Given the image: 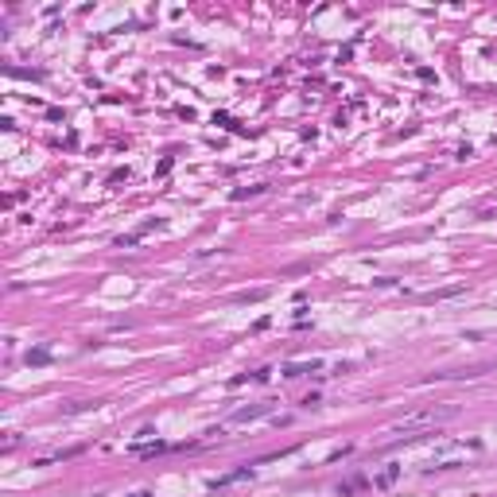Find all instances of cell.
<instances>
[{"instance_id": "obj_7", "label": "cell", "mask_w": 497, "mask_h": 497, "mask_svg": "<svg viewBox=\"0 0 497 497\" xmlns=\"http://www.w3.org/2000/svg\"><path fill=\"white\" fill-rule=\"evenodd\" d=\"M132 497H152V493H144V489H140V493H132Z\"/></svg>"}, {"instance_id": "obj_4", "label": "cell", "mask_w": 497, "mask_h": 497, "mask_svg": "<svg viewBox=\"0 0 497 497\" xmlns=\"http://www.w3.org/2000/svg\"><path fill=\"white\" fill-rule=\"evenodd\" d=\"M74 454H82V447H66V451H51V454H39V458H35V466H47V462H62V458H74Z\"/></svg>"}, {"instance_id": "obj_1", "label": "cell", "mask_w": 497, "mask_h": 497, "mask_svg": "<svg viewBox=\"0 0 497 497\" xmlns=\"http://www.w3.org/2000/svg\"><path fill=\"white\" fill-rule=\"evenodd\" d=\"M454 416H458V408H454V404H447V408H427V412H416V416H404L393 431H412V427L439 424V420H454Z\"/></svg>"}, {"instance_id": "obj_3", "label": "cell", "mask_w": 497, "mask_h": 497, "mask_svg": "<svg viewBox=\"0 0 497 497\" xmlns=\"http://www.w3.org/2000/svg\"><path fill=\"white\" fill-rule=\"evenodd\" d=\"M253 478V470L248 466H241V470H233V474H221V478H214L210 482V489H225V485H233V482H248Z\"/></svg>"}, {"instance_id": "obj_2", "label": "cell", "mask_w": 497, "mask_h": 497, "mask_svg": "<svg viewBox=\"0 0 497 497\" xmlns=\"http://www.w3.org/2000/svg\"><path fill=\"white\" fill-rule=\"evenodd\" d=\"M261 416H268V404H248V408H237L233 416H229V424H253V420H261Z\"/></svg>"}, {"instance_id": "obj_5", "label": "cell", "mask_w": 497, "mask_h": 497, "mask_svg": "<svg viewBox=\"0 0 497 497\" xmlns=\"http://www.w3.org/2000/svg\"><path fill=\"white\" fill-rule=\"evenodd\" d=\"M396 478H400V466H385L373 478V489H389V485H396Z\"/></svg>"}, {"instance_id": "obj_6", "label": "cell", "mask_w": 497, "mask_h": 497, "mask_svg": "<svg viewBox=\"0 0 497 497\" xmlns=\"http://www.w3.org/2000/svg\"><path fill=\"white\" fill-rule=\"evenodd\" d=\"M28 361H31V365H43V361H47V350H31Z\"/></svg>"}]
</instances>
